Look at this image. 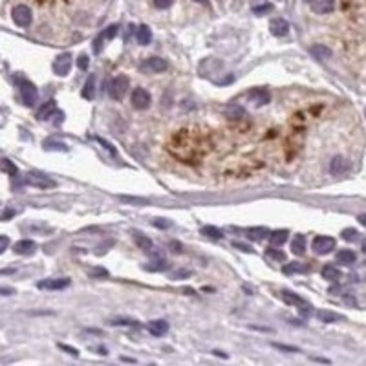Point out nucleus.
<instances>
[{
    "mask_svg": "<svg viewBox=\"0 0 366 366\" xmlns=\"http://www.w3.org/2000/svg\"><path fill=\"white\" fill-rule=\"evenodd\" d=\"M132 106L136 110H145L150 106V93L145 88H136L132 92Z\"/></svg>",
    "mask_w": 366,
    "mask_h": 366,
    "instance_id": "6e6552de",
    "label": "nucleus"
},
{
    "mask_svg": "<svg viewBox=\"0 0 366 366\" xmlns=\"http://www.w3.org/2000/svg\"><path fill=\"white\" fill-rule=\"evenodd\" d=\"M15 293V290H11V287H0V295H13Z\"/></svg>",
    "mask_w": 366,
    "mask_h": 366,
    "instance_id": "09e8293b",
    "label": "nucleus"
},
{
    "mask_svg": "<svg viewBox=\"0 0 366 366\" xmlns=\"http://www.w3.org/2000/svg\"><path fill=\"white\" fill-rule=\"evenodd\" d=\"M70 70H72V55H70V53L59 55V57L55 59V63H53L55 75L64 77V75H68V73H70Z\"/></svg>",
    "mask_w": 366,
    "mask_h": 366,
    "instance_id": "0eeeda50",
    "label": "nucleus"
},
{
    "mask_svg": "<svg viewBox=\"0 0 366 366\" xmlns=\"http://www.w3.org/2000/svg\"><path fill=\"white\" fill-rule=\"evenodd\" d=\"M317 319H319L320 322L332 324V322H339V320H342V317L339 315V313H333V312H326V310H320V312H317Z\"/></svg>",
    "mask_w": 366,
    "mask_h": 366,
    "instance_id": "393cba45",
    "label": "nucleus"
},
{
    "mask_svg": "<svg viewBox=\"0 0 366 366\" xmlns=\"http://www.w3.org/2000/svg\"><path fill=\"white\" fill-rule=\"evenodd\" d=\"M77 66H79L81 70H86V68H88V57H86V55H81L79 59H77Z\"/></svg>",
    "mask_w": 366,
    "mask_h": 366,
    "instance_id": "a18cd8bd",
    "label": "nucleus"
},
{
    "mask_svg": "<svg viewBox=\"0 0 366 366\" xmlns=\"http://www.w3.org/2000/svg\"><path fill=\"white\" fill-rule=\"evenodd\" d=\"M11 17H13V22H15L17 26H21V28H28V26L31 24L33 15H31V9L26 4H18L13 8Z\"/></svg>",
    "mask_w": 366,
    "mask_h": 366,
    "instance_id": "20e7f679",
    "label": "nucleus"
},
{
    "mask_svg": "<svg viewBox=\"0 0 366 366\" xmlns=\"http://www.w3.org/2000/svg\"><path fill=\"white\" fill-rule=\"evenodd\" d=\"M310 271V265L307 264H300V262H291V264L284 265V273L291 275V273H307Z\"/></svg>",
    "mask_w": 366,
    "mask_h": 366,
    "instance_id": "a878e982",
    "label": "nucleus"
},
{
    "mask_svg": "<svg viewBox=\"0 0 366 366\" xmlns=\"http://www.w3.org/2000/svg\"><path fill=\"white\" fill-rule=\"evenodd\" d=\"M346 170H348V161L342 156H335L330 161V172H332L333 176H339V174L346 172Z\"/></svg>",
    "mask_w": 366,
    "mask_h": 366,
    "instance_id": "f3484780",
    "label": "nucleus"
},
{
    "mask_svg": "<svg viewBox=\"0 0 366 366\" xmlns=\"http://www.w3.org/2000/svg\"><path fill=\"white\" fill-rule=\"evenodd\" d=\"M183 275H190L189 271H176V273L170 275V278H178V277H183Z\"/></svg>",
    "mask_w": 366,
    "mask_h": 366,
    "instance_id": "8fccbe9b",
    "label": "nucleus"
},
{
    "mask_svg": "<svg viewBox=\"0 0 366 366\" xmlns=\"http://www.w3.org/2000/svg\"><path fill=\"white\" fill-rule=\"evenodd\" d=\"M57 112V105H55V101L53 99H50L48 103H44V105L38 108V112H37V119L38 121H46V119H50L51 115Z\"/></svg>",
    "mask_w": 366,
    "mask_h": 366,
    "instance_id": "dca6fc26",
    "label": "nucleus"
},
{
    "mask_svg": "<svg viewBox=\"0 0 366 366\" xmlns=\"http://www.w3.org/2000/svg\"><path fill=\"white\" fill-rule=\"evenodd\" d=\"M287 229H277V231H273V233H269V242H271V245H282V244H286L287 242Z\"/></svg>",
    "mask_w": 366,
    "mask_h": 366,
    "instance_id": "4be33fe9",
    "label": "nucleus"
},
{
    "mask_svg": "<svg viewBox=\"0 0 366 366\" xmlns=\"http://www.w3.org/2000/svg\"><path fill=\"white\" fill-rule=\"evenodd\" d=\"M147 328H148V332H150V335L161 337V335H165V333L168 332V322L167 320H163V319H156V320H150Z\"/></svg>",
    "mask_w": 366,
    "mask_h": 366,
    "instance_id": "4468645a",
    "label": "nucleus"
},
{
    "mask_svg": "<svg viewBox=\"0 0 366 366\" xmlns=\"http://www.w3.org/2000/svg\"><path fill=\"white\" fill-rule=\"evenodd\" d=\"M165 265H167V262H165V260H156V262H152L150 265H145V269H148V271H160V269H165Z\"/></svg>",
    "mask_w": 366,
    "mask_h": 366,
    "instance_id": "4c0bfd02",
    "label": "nucleus"
},
{
    "mask_svg": "<svg viewBox=\"0 0 366 366\" xmlns=\"http://www.w3.org/2000/svg\"><path fill=\"white\" fill-rule=\"evenodd\" d=\"M265 257L273 258V260H277V262H284L286 260V253L280 251V249H275V245H273V247L265 249Z\"/></svg>",
    "mask_w": 366,
    "mask_h": 366,
    "instance_id": "c756f323",
    "label": "nucleus"
},
{
    "mask_svg": "<svg viewBox=\"0 0 366 366\" xmlns=\"http://www.w3.org/2000/svg\"><path fill=\"white\" fill-rule=\"evenodd\" d=\"M59 348L64 350V352H68L70 355H73V357H77V355H79V350H77V348H72V346H68V344H63V342L59 344Z\"/></svg>",
    "mask_w": 366,
    "mask_h": 366,
    "instance_id": "79ce46f5",
    "label": "nucleus"
},
{
    "mask_svg": "<svg viewBox=\"0 0 366 366\" xmlns=\"http://www.w3.org/2000/svg\"><path fill=\"white\" fill-rule=\"evenodd\" d=\"M247 99L255 103V106H264L271 101V95L265 88H253L247 92Z\"/></svg>",
    "mask_w": 366,
    "mask_h": 366,
    "instance_id": "1a4fd4ad",
    "label": "nucleus"
},
{
    "mask_svg": "<svg viewBox=\"0 0 366 366\" xmlns=\"http://www.w3.org/2000/svg\"><path fill=\"white\" fill-rule=\"evenodd\" d=\"M88 275L92 278H106L108 277V271H106L105 267H92V269L88 271Z\"/></svg>",
    "mask_w": 366,
    "mask_h": 366,
    "instance_id": "f704fd0d",
    "label": "nucleus"
},
{
    "mask_svg": "<svg viewBox=\"0 0 366 366\" xmlns=\"http://www.w3.org/2000/svg\"><path fill=\"white\" fill-rule=\"evenodd\" d=\"M118 31H119V26L118 24H112V26H108L106 30H103V33H105V37L108 38V41H112V38L118 35Z\"/></svg>",
    "mask_w": 366,
    "mask_h": 366,
    "instance_id": "c9c22d12",
    "label": "nucleus"
},
{
    "mask_svg": "<svg viewBox=\"0 0 366 366\" xmlns=\"http://www.w3.org/2000/svg\"><path fill=\"white\" fill-rule=\"evenodd\" d=\"M93 84H95V77L90 75L88 81H86V84H84V90H83V97L84 99H93Z\"/></svg>",
    "mask_w": 366,
    "mask_h": 366,
    "instance_id": "7c9ffc66",
    "label": "nucleus"
},
{
    "mask_svg": "<svg viewBox=\"0 0 366 366\" xmlns=\"http://www.w3.org/2000/svg\"><path fill=\"white\" fill-rule=\"evenodd\" d=\"M359 222H361V225H364L366 227V213H362V215H359Z\"/></svg>",
    "mask_w": 366,
    "mask_h": 366,
    "instance_id": "3c124183",
    "label": "nucleus"
},
{
    "mask_svg": "<svg viewBox=\"0 0 366 366\" xmlns=\"http://www.w3.org/2000/svg\"><path fill=\"white\" fill-rule=\"evenodd\" d=\"M304 2H307V4H312V2H313V0H304Z\"/></svg>",
    "mask_w": 366,
    "mask_h": 366,
    "instance_id": "5fc2aeb1",
    "label": "nucleus"
},
{
    "mask_svg": "<svg viewBox=\"0 0 366 366\" xmlns=\"http://www.w3.org/2000/svg\"><path fill=\"white\" fill-rule=\"evenodd\" d=\"M310 53H312L317 61H326L332 57V50L326 48L324 44H315V46H312L310 48Z\"/></svg>",
    "mask_w": 366,
    "mask_h": 366,
    "instance_id": "aec40b11",
    "label": "nucleus"
},
{
    "mask_svg": "<svg viewBox=\"0 0 366 366\" xmlns=\"http://www.w3.org/2000/svg\"><path fill=\"white\" fill-rule=\"evenodd\" d=\"M68 286H70V280H68V278H48V280H41V282L37 284L38 290H48V291H59Z\"/></svg>",
    "mask_w": 366,
    "mask_h": 366,
    "instance_id": "9d476101",
    "label": "nucleus"
},
{
    "mask_svg": "<svg viewBox=\"0 0 366 366\" xmlns=\"http://www.w3.org/2000/svg\"><path fill=\"white\" fill-rule=\"evenodd\" d=\"M312 9L319 15H326V13H332L335 9V0H313L312 2Z\"/></svg>",
    "mask_w": 366,
    "mask_h": 366,
    "instance_id": "2eb2a0df",
    "label": "nucleus"
},
{
    "mask_svg": "<svg viewBox=\"0 0 366 366\" xmlns=\"http://www.w3.org/2000/svg\"><path fill=\"white\" fill-rule=\"evenodd\" d=\"M139 70L143 73H161L167 70V61L161 59V57H148L141 63Z\"/></svg>",
    "mask_w": 366,
    "mask_h": 366,
    "instance_id": "39448f33",
    "label": "nucleus"
},
{
    "mask_svg": "<svg viewBox=\"0 0 366 366\" xmlns=\"http://www.w3.org/2000/svg\"><path fill=\"white\" fill-rule=\"evenodd\" d=\"M110 324L112 326H136V328H139L138 320H130V319H114V320H110Z\"/></svg>",
    "mask_w": 366,
    "mask_h": 366,
    "instance_id": "72a5a7b5",
    "label": "nucleus"
},
{
    "mask_svg": "<svg viewBox=\"0 0 366 366\" xmlns=\"http://www.w3.org/2000/svg\"><path fill=\"white\" fill-rule=\"evenodd\" d=\"M18 83V92H21L22 103L26 106H35V103L38 101V90L31 81L28 79H17Z\"/></svg>",
    "mask_w": 366,
    "mask_h": 366,
    "instance_id": "f257e3e1",
    "label": "nucleus"
},
{
    "mask_svg": "<svg viewBox=\"0 0 366 366\" xmlns=\"http://www.w3.org/2000/svg\"><path fill=\"white\" fill-rule=\"evenodd\" d=\"M341 236L344 238L346 242H355L359 238V233H357V229L348 227V229H344V231L341 233Z\"/></svg>",
    "mask_w": 366,
    "mask_h": 366,
    "instance_id": "473e14b6",
    "label": "nucleus"
},
{
    "mask_svg": "<svg viewBox=\"0 0 366 366\" xmlns=\"http://www.w3.org/2000/svg\"><path fill=\"white\" fill-rule=\"evenodd\" d=\"M269 30L275 37H284V35H287V31H290V22H287L286 18H273V21L269 22Z\"/></svg>",
    "mask_w": 366,
    "mask_h": 366,
    "instance_id": "f8f14e48",
    "label": "nucleus"
},
{
    "mask_svg": "<svg viewBox=\"0 0 366 366\" xmlns=\"http://www.w3.org/2000/svg\"><path fill=\"white\" fill-rule=\"evenodd\" d=\"M194 2H198V4H209V0H194Z\"/></svg>",
    "mask_w": 366,
    "mask_h": 366,
    "instance_id": "603ef678",
    "label": "nucleus"
},
{
    "mask_svg": "<svg viewBox=\"0 0 366 366\" xmlns=\"http://www.w3.org/2000/svg\"><path fill=\"white\" fill-rule=\"evenodd\" d=\"M152 2H154V6H156L158 9H167L174 4V0H152Z\"/></svg>",
    "mask_w": 366,
    "mask_h": 366,
    "instance_id": "58836bf2",
    "label": "nucleus"
},
{
    "mask_svg": "<svg viewBox=\"0 0 366 366\" xmlns=\"http://www.w3.org/2000/svg\"><path fill=\"white\" fill-rule=\"evenodd\" d=\"M355 260H357V257H355V253L352 251V249H342V251L337 253V262H339V264L352 265Z\"/></svg>",
    "mask_w": 366,
    "mask_h": 366,
    "instance_id": "b1692460",
    "label": "nucleus"
},
{
    "mask_svg": "<svg viewBox=\"0 0 366 366\" xmlns=\"http://www.w3.org/2000/svg\"><path fill=\"white\" fill-rule=\"evenodd\" d=\"M105 38H106L105 33L101 31V33L97 35L95 41H93V51H95V53H101V50H103V41H105Z\"/></svg>",
    "mask_w": 366,
    "mask_h": 366,
    "instance_id": "e433bc0d",
    "label": "nucleus"
},
{
    "mask_svg": "<svg viewBox=\"0 0 366 366\" xmlns=\"http://www.w3.org/2000/svg\"><path fill=\"white\" fill-rule=\"evenodd\" d=\"M202 233L203 236H207V238H213V240H220L223 236V233L220 231L218 227H215V225H205V227H202Z\"/></svg>",
    "mask_w": 366,
    "mask_h": 366,
    "instance_id": "cd10ccee",
    "label": "nucleus"
},
{
    "mask_svg": "<svg viewBox=\"0 0 366 366\" xmlns=\"http://www.w3.org/2000/svg\"><path fill=\"white\" fill-rule=\"evenodd\" d=\"M168 247H170V251H172V253H181V251H183V245H181L180 242H170V244H168Z\"/></svg>",
    "mask_w": 366,
    "mask_h": 366,
    "instance_id": "49530a36",
    "label": "nucleus"
},
{
    "mask_svg": "<svg viewBox=\"0 0 366 366\" xmlns=\"http://www.w3.org/2000/svg\"><path fill=\"white\" fill-rule=\"evenodd\" d=\"M291 251L297 255V257H302L306 253V236L304 235H297L291 242Z\"/></svg>",
    "mask_w": 366,
    "mask_h": 366,
    "instance_id": "412c9836",
    "label": "nucleus"
},
{
    "mask_svg": "<svg viewBox=\"0 0 366 366\" xmlns=\"http://www.w3.org/2000/svg\"><path fill=\"white\" fill-rule=\"evenodd\" d=\"M128 88H130V81H128V77L126 75H118L114 77V79L110 81L108 84V93L112 99H115V101H121L123 97H125V93L128 92Z\"/></svg>",
    "mask_w": 366,
    "mask_h": 366,
    "instance_id": "f03ea898",
    "label": "nucleus"
},
{
    "mask_svg": "<svg viewBox=\"0 0 366 366\" xmlns=\"http://www.w3.org/2000/svg\"><path fill=\"white\" fill-rule=\"evenodd\" d=\"M322 277H324L326 280H330V282H337V280L341 278V271L337 269L335 265L328 264L322 267Z\"/></svg>",
    "mask_w": 366,
    "mask_h": 366,
    "instance_id": "bb28decb",
    "label": "nucleus"
},
{
    "mask_svg": "<svg viewBox=\"0 0 366 366\" xmlns=\"http://www.w3.org/2000/svg\"><path fill=\"white\" fill-rule=\"evenodd\" d=\"M225 112H227V115H229L231 119H236L238 115H244V114H245L244 108H242V106H238V105L227 106V108H225Z\"/></svg>",
    "mask_w": 366,
    "mask_h": 366,
    "instance_id": "2f4dec72",
    "label": "nucleus"
},
{
    "mask_svg": "<svg viewBox=\"0 0 366 366\" xmlns=\"http://www.w3.org/2000/svg\"><path fill=\"white\" fill-rule=\"evenodd\" d=\"M35 249H37V244L33 240H21L15 244L13 251L17 253V255H22V257H30V255L35 253Z\"/></svg>",
    "mask_w": 366,
    "mask_h": 366,
    "instance_id": "ddd939ff",
    "label": "nucleus"
},
{
    "mask_svg": "<svg viewBox=\"0 0 366 366\" xmlns=\"http://www.w3.org/2000/svg\"><path fill=\"white\" fill-rule=\"evenodd\" d=\"M233 247L240 249V251H244V253H253V247H251V245L242 244V242H233Z\"/></svg>",
    "mask_w": 366,
    "mask_h": 366,
    "instance_id": "37998d69",
    "label": "nucleus"
},
{
    "mask_svg": "<svg viewBox=\"0 0 366 366\" xmlns=\"http://www.w3.org/2000/svg\"><path fill=\"white\" fill-rule=\"evenodd\" d=\"M154 225L156 227H170V222H167V220H163V218H158V220H154Z\"/></svg>",
    "mask_w": 366,
    "mask_h": 366,
    "instance_id": "de8ad7c7",
    "label": "nucleus"
},
{
    "mask_svg": "<svg viewBox=\"0 0 366 366\" xmlns=\"http://www.w3.org/2000/svg\"><path fill=\"white\" fill-rule=\"evenodd\" d=\"M134 242H136V245H138L141 251H145V253H150L152 251V247H154V244H152V240L148 238V236H145L143 233H139V231H134Z\"/></svg>",
    "mask_w": 366,
    "mask_h": 366,
    "instance_id": "a211bd4d",
    "label": "nucleus"
},
{
    "mask_svg": "<svg viewBox=\"0 0 366 366\" xmlns=\"http://www.w3.org/2000/svg\"><path fill=\"white\" fill-rule=\"evenodd\" d=\"M24 183L26 185L37 187V189H51V187L57 185L51 178H48L46 174L42 172H28L24 176Z\"/></svg>",
    "mask_w": 366,
    "mask_h": 366,
    "instance_id": "7ed1b4c3",
    "label": "nucleus"
},
{
    "mask_svg": "<svg viewBox=\"0 0 366 366\" xmlns=\"http://www.w3.org/2000/svg\"><path fill=\"white\" fill-rule=\"evenodd\" d=\"M273 348L282 350V352H290V354H295V352H299V348H293V346H286V344H278V342H273Z\"/></svg>",
    "mask_w": 366,
    "mask_h": 366,
    "instance_id": "ea45409f",
    "label": "nucleus"
},
{
    "mask_svg": "<svg viewBox=\"0 0 366 366\" xmlns=\"http://www.w3.org/2000/svg\"><path fill=\"white\" fill-rule=\"evenodd\" d=\"M46 148H55V150H66V145L64 143H53V141H46L44 143Z\"/></svg>",
    "mask_w": 366,
    "mask_h": 366,
    "instance_id": "a19ab883",
    "label": "nucleus"
},
{
    "mask_svg": "<svg viewBox=\"0 0 366 366\" xmlns=\"http://www.w3.org/2000/svg\"><path fill=\"white\" fill-rule=\"evenodd\" d=\"M0 172H6V174H9V176L17 178L18 168L11 160H8V158H0Z\"/></svg>",
    "mask_w": 366,
    "mask_h": 366,
    "instance_id": "5701e85b",
    "label": "nucleus"
},
{
    "mask_svg": "<svg viewBox=\"0 0 366 366\" xmlns=\"http://www.w3.org/2000/svg\"><path fill=\"white\" fill-rule=\"evenodd\" d=\"M249 238H253V240H264V238H267L269 236V231L265 227H253L249 229Z\"/></svg>",
    "mask_w": 366,
    "mask_h": 366,
    "instance_id": "c85d7f7f",
    "label": "nucleus"
},
{
    "mask_svg": "<svg viewBox=\"0 0 366 366\" xmlns=\"http://www.w3.org/2000/svg\"><path fill=\"white\" fill-rule=\"evenodd\" d=\"M8 247H9V238L4 235H0V255H2Z\"/></svg>",
    "mask_w": 366,
    "mask_h": 366,
    "instance_id": "c03bdc74",
    "label": "nucleus"
},
{
    "mask_svg": "<svg viewBox=\"0 0 366 366\" xmlns=\"http://www.w3.org/2000/svg\"><path fill=\"white\" fill-rule=\"evenodd\" d=\"M136 38H138V42L141 44V46H147V44H150V41H152L150 28H148L147 24H141L138 28V31H136Z\"/></svg>",
    "mask_w": 366,
    "mask_h": 366,
    "instance_id": "6ab92c4d",
    "label": "nucleus"
},
{
    "mask_svg": "<svg viewBox=\"0 0 366 366\" xmlns=\"http://www.w3.org/2000/svg\"><path fill=\"white\" fill-rule=\"evenodd\" d=\"M335 249V238L332 236H315L313 240V251L317 255H328Z\"/></svg>",
    "mask_w": 366,
    "mask_h": 366,
    "instance_id": "423d86ee",
    "label": "nucleus"
},
{
    "mask_svg": "<svg viewBox=\"0 0 366 366\" xmlns=\"http://www.w3.org/2000/svg\"><path fill=\"white\" fill-rule=\"evenodd\" d=\"M362 251L366 253V238H364V240H362Z\"/></svg>",
    "mask_w": 366,
    "mask_h": 366,
    "instance_id": "864d4df0",
    "label": "nucleus"
},
{
    "mask_svg": "<svg viewBox=\"0 0 366 366\" xmlns=\"http://www.w3.org/2000/svg\"><path fill=\"white\" fill-rule=\"evenodd\" d=\"M280 297H282L284 302L290 304V306H299L304 313H307V307H312L310 304L306 302V300L302 299V297H299L297 293H291V291H287V290H284L282 293H280Z\"/></svg>",
    "mask_w": 366,
    "mask_h": 366,
    "instance_id": "9b49d317",
    "label": "nucleus"
}]
</instances>
